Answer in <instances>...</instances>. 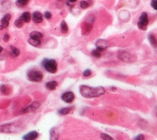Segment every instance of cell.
I'll return each instance as SVG.
<instances>
[{
	"label": "cell",
	"instance_id": "18",
	"mask_svg": "<svg viewBox=\"0 0 157 140\" xmlns=\"http://www.w3.org/2000/svg\"><path fill=\"white\" fill-rule=\"evenodd\" d=\"M30 0H17L16 1V5L19 7H25L28 4Z\"/></svg>",
	"mask_w": 157,
	"mask_h": 140
},
{
	"label": "cell",
	"instance_id": "23",
	"mask_svg": "<svg viewBox=\"0 0 157 140\" xmlns=\"http://www.w3.org/2000/svg\"><path fill=\"white\" fill-rule=\"evenodd\" d=\"M80 6L83 9H87L89 7V3L87 1H81L80 2Z\"/></svg>",
	"mask_w": 157,
	"mask_h": 140
},
{
	"label": "cell",
	"instance_id": "30",
	"mask_svg": "<svg viewBox=\"0 0 157 140\" xmlns=\"http://www.w3.org/2000/svg\"><path fill=\"white\" fill-rule=\"evenodd\" d=\"M76 1L77 0H68V2H76Z\"/></svg>",
	"mask_w": 157,
	"mask_h": 140
},
{
	"label": "cell",
	"instance_id": "5",
	"mask_svg": "<svg viewBox=\"0 0 157 140\" xmlns=\"http://www.w3.org/2000/svg\"><path fill=\"white\" fill-rule=\"evenodd\" d=\"M118 57L122 61L128 62V63H129V62H133V61H134L133 57L126 51H121L120 53L118 54Z\"/></svg>",
	"mask_w": 157,
	"mask_h": 140
},
{
	"label": "cell",
	"instance_id": "28",
	"mask_svg": "<svg viewBox=\"0 0 157 140\" xmlns=\"http://www.w3.org/2000/svg\"><path fill=\"white\" fill-rule=\"evenodd\" d=\"M135 139H137V140H144V136L143 135H139L138 136H136V138H135Z\"/></svg>",
	"mask_w": 157,
	"mask_h": 140
},
{
	"label": "cell",
	"instance_id": "24",
	"mask_svg": "<svg viewBox=\"0 0 157 140\" xmlns=\"http://www.w3.org/2000/svg\"><path fill=\"white\" fill-rule=\"evenodd\" d=\"M151 6H152V7H153V9H155L156 10H157V0H152Z\"/></svg>",
	"mask_w": 157,
	"mask_h": 140
},
{
	"label": "cell",
	"instance_id": "19",
	"mask_svg": "<svg viewBox=\"0 0 157 140\" xmlns=\"http://www.w3.org/2000/svg\"><path fill=\"white\" fill-rule=\"evenodd\" d=\"M60 29H61V31H62L63 33H67V31H68V27H67V23L65 22L64 21H63L60 24Z\"/></svg>",
	"mask_w": 157,
	"mask_h": 140
},
{
	"label": "cell",
	"instance_id": "12",
	"mask_svg": "<svg viewBox=\"0 0 157 140\" xmlns=\"http://www.w3.org/2000/svg\"><path fill=\"white\" fill-rule=\"evenodd\" d=\"M58 83L55 80H53V81H49L47 82L46 84H45V87H46L47 89H49V90H54V89L57 87Z\"/></svg>",
	"mask_w": 157,
	"mask_h": 140
},
{
	"label": "cell",
	"instance_id": "15",
	"mask_svg": "<svg viewBox=\"0 0 157 140\" xmlns=\"http://www.w3.org/2000/svg\"><path fill=\"white\" fill-rule=\"evenodd\" d=\"M148 41H149V42H150L151 45H152L153 47H156V48L157 40H156V37L154 35L152 34L148 35Z\"/></svg>",
	"mask_w": 157,
	"mask_h": 140
},
{
	"label": "cell",
	"instance_id": "10",
	"mask_svg": "<svg viewBox=\"0 0 157 140\" xmlns=\"http://www.w3.org/2000/svg\"><path fill=\"white\" fill-rule=\"evenodd\" d=\"M33 20L35 23H41L43 21V16H42L41 13H40L39 11H35L33 14Z\"/></svg>",
	"mask_w": 157,
	"mask_h": 140
},
{
	"label": "cell",
	"instance_id": "21",
	"mask_svg": "<svg viewBox=\"0 0 157 140\" xmlns=\"http://www.w3.org/2000/svg\"><path fill=\"white\" fill-rule=\"evenodd\" d=\"M23 21L21 20V18H19V19H17L16 21H15V22H14V24H15V26H18L19 28H21V26H23Z\"/></svg>",
	"mask_w": 157,
	"mask_h": 140
},
{
	"label": "cell",
	"instance_id": "11",
	"mask_svg": "<svg viewBox=\"0 0 157 140\" xmlns=\"http://www.w3.org/2000/svg\"><path fill=\"white\" fill-rule=\"evenodd\" d=\"M37 137H38V133H37V131H31V132H30L27 135L23 136V139L33 140L35 139H37Z\"/></svg>",
	"mask_w": 157,
	"mask_h": 140
},
{
	"label": "cell",
	"instance_id": "32",
	"mask_svg": "<svg viewBox=\"0 0 157 140\" xmlns=\"http://www.w3.org/2000/svg\"><path fill=\"white\" fill-rule=\"evenodd\" d=\"M156 116H157V109H156Z\"/></svg>",
	"mask_w": 157,
	"mask_h": 140
},
{
	"label": "cell",
	"instance_id": "6",
	"mask_svg": "<svg viewBox=\"0 0 157 140\" xmlns=\"http://www.w3.org/2000/svg\"><path fill=\"white\" fill-rule=\"evenodd\" d=\"M95 45H96V47H97V50H98L99 52H102L103 51L104 49H107L109 47V45H110L108 41H106V40L104 39L98 40Z\"/></svg>",
	"mask_w": 157,
	"mask_h": 140
},
{
	"label": "cell",
	"instance_id": "27",
	"mask_svg": "<svg viewBox=\"0 0 157 140\" xmlns=\"http://www.w3.org/2000/svg\"><path fill=\"white\" fill-rule=\"evenodd\" d=\"M44 17H45V19H50L52 18V14L49 11H46L44 13Z\"/></svg>",
	"mask_w": 157,
	"mask_h": 140
},
{
	"label": "cell",
	"instance_id": "20",
	"mask_svg": "<svg viewBox=\"0 0 157 140\" xmlns=\"http://www.w3.org/2000/svg\"><path fill=\"white\" fill-rule=\"evenodd\" d=\"M11 54L14 57H18L20 54V50L19 49L15 48V47L11 46Z\"/></svg>",
	"mask_w": 157,
	"mask_h": 140
},
{
	"label": "cell",
	"instance_id": "7",
	"mask_svg": "<svg viewBox=\"0 0 157 140\" xmlns=\"http://www.w3.org/2000/svg\"><path fill=\"white\" fill-rule=\"evenodd\" d=\"M61 99L66 103L70 104L74 101L75 95L72 92H66L63 94L62 96H61Z\"/></svg>",
	"mask_w": 157,
	"mask_h": 140
},
{
	"label": "cell",
	"instance_id": "25",
	"mask_svg": "<svg viewBox=\"0 0 157 140\" xmlns=\"http://www.w3.org/2000/svg\"><path fill=\"white\" fill-rule=\"evenodd\" d=\"M83 76L84 77H90V75H91V71L90 69H86L84 72H83Z\"/></svg>",
	"mask_w": 157,
	"mask_h": 140
},
{
	"label": "cell",
	"instance_id": "4",
	"mask_svg": "<svg viewBox=\"0 0 157 140\" xmlns=\"http://www.w3.org/2000/svg\"><path fill=\"white\" fill-rule=\"evenodd\" d=\"M148 17L147 13L145 12H143L141 15L140 16V19H139L138 23H137V26L138 28L141 31H146L147 30V27H148Z\"/></svg>",
	"mask_w": 157,
	"mask_h": 140
},
{
	"label": "cell",
	"instance_id": "31",
	"mask_svg": "<svg viewBox=\"0 0 157 140\" xmlns=\"http://www.w3.org/2000/svg\"><path fill=\"white\" fill-rule=\"evenodd\" d=\"M2 50H3V49H2V47L0 46V53H2Z\"/></svg>",
	"mask_w": 157,
	"mask_h": 140
},
{
	"label": "cell",
	"instance_id": "2",
	"mask_svg": "<svg viewBox=\"0 0 157 140\" xmlns=\"http://www.w3.org/2000/svg\"><path fill=\"white\" fill-rule=\"evenodd\" d=\"M43 66L50 73H55L57 71V63L53 59H46L43 61Z\"/></svg>",
	"mask_w": 157,
	"mask_h": 140
},
{
	"label": "cell",
	"instance_id": "17",
	"mask_svg": "<svg viewBox=\"0 0 157 140\" xmlns=\"http://www.w3.org/2000/svg\"><path fill=\"white\" fill-rule=\"evenodd\" d=\"M71 110H72V107H64L62 109H60L58 112L61 115H65L68 114L71 112Z\"/></svg>",
	"mask_w": 157,
	"mask_h": 140
},
{
	"label": "cell",
	"instance_id": "26",
	"mask_svg": "<svg viewBox=\"0 0 157 140\" xmlns=\"http://www.w3.org/2000/svg\"><path fill=\"white\" fill-rule=\"evenodd\" d=\"M101 137H102V139H109V140L113 139L112 137L107 136V135H106V134H102V135H101Z\"/></svg>",
	"mask_w": 157,
	"mask_h": 140
},
{
	"label": "cell",
	"instance_id": "14",
	"mask_svg": "<svg viewBox=\"0 0 157 140\" xmlns=\"http://www.w3.org/2000/svg\"><path fill=\"white\" fill-rule=\"evenodd\" d=\"M28 42L30 45H32L33 46H39L41 45V39H35L33 37H30L28 40Z\"/></svg>",
	"mask_w": 157,
	"mask_h": 140
},
{
	"label": "cell",
	"instance_id": "1",
	"mask_svg": "<svg viewBox=\"0 0 157 140\" xmlns=\"http://www.w3.org/2000/svg\"><path fill=\"white\" fill-rule=\"evenodd\" d=\"M80 94L85 98H95L102 96L106 92L103 87H90L82 85L79 89Z\"/></svg>",
	"mask_w": 157,
	"mask_h": 140
},
{
	"label": "cell",
	"instance_id": "29",
	"mask_svg": "<svg viewBox=\"0 0 157 140\" xmlns=\"http://www.w3.org/2000/svg\"><path fill=\"white\" fill-rule=\"evenodd\" d=\"M10 39V36L8 34H5L4 37H3V40H4L5 42H8Z\"/></svg>",
	"mask_w": 157,
	"mask_h": 140
},
{
	"label": "cell",
	"instance_id": "13",
	"mask_svg": "<svg viewBox=\"0 0 157 140\" xmlns=\"http://www.w3.org/2000/svg\"><path fill=\"white\" fill-rule=\"evenodd\" d=\"M20 18L23 21V22H26V23L30 22V20H31V15H30V12H24Z\"/></svg>",
	"mask_w": 157,
	"mask_h": 140
},
{
	"label": "cell",
	"instance_id": "8",
	"mask_svg": "<svg viewBox=\"0 0 157 140\" xmlns=\"http://www.w3.org/2000/svg\"><path fill=\"white\" fill-rule=\"evenodd\" d=\"M10 19H11V15L10 14H5L4 16L2 17V19H1V26H0V30L7 28V26H9Z\"/></svg>",
	"mask_w": 157,
	"mask_h": 140
},
{
	"label": "cell",
	"instance_id": "16",
	"mask_svg": "<svg viewBox=\"0 0 157 140\" xmlns=\"http://www.w3.org/2000/svg\"><path fill=\"white\" fill-rule=\"evenodd\" d=\"M30 37L35 38V39H41L42 37V34L38 31H33L30 34Z\"/></svg>",
	"mask_w": 157,
	"mask_h": 140
},
{
	"label": "cell",
	"instance_id": "3",
	"mask_svg": "<svg viewBox=\"0 0 157 140\" xmlns=\"http://www.w3.org/2000/svg\"><path fill=\"white\" fill-rule=\"evenodd\" d=\"M28 79L33 82H40L43 79V74L37 69H31L28 72Z\"/></svg>",
	"mask_w": 157,
	"mask_h": 140
},
{
	"label": "cell",
	"instance_id": "9",
	"mask_svg": "<svg viewBox=\"0 0 157 140\" xmlns=\"http://www.w3.org/2000/svg\"><path fill=\"white\" fill-rule=\"evenodd\" d=\"M40 105H41L40 104V103L37 102V101H35V102H33V104H31L30 106H28L27 107H26V108L22 111V112L26 113V112H34V111H36V110L40 107Z\"/></svg>",
	"mask_w": 157,
	"mask_h": 140
},
{
	"label": "cell",
	"instance_id": "22",
	"mask_svg": "<svg viewBox=\"0 0 157 140\" xmlns=\"http://www.w3.org/2000/svg\"><path fill=\"white\" fill-rule=\"evenodd\" d=\"M91 54H92L93 57H95L96 58H99L100 57H101V54H100V52L97 49H94L91 51Z\"/></svg>",
	"mask_w": 157,
	"mask_h": 140
}]
</instances>
